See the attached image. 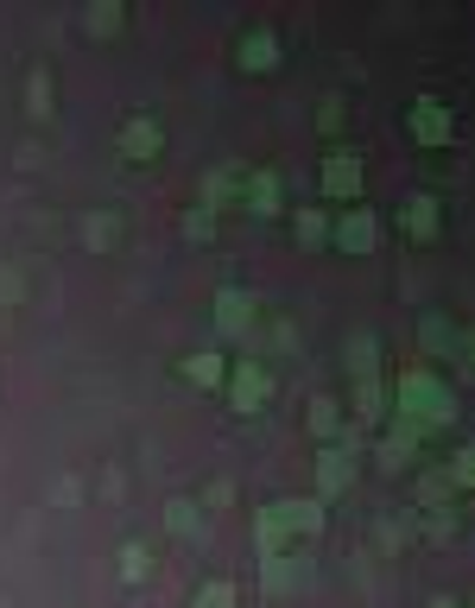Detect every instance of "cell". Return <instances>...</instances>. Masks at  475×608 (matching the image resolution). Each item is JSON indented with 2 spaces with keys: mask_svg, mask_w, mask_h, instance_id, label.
<instances>
[{
  "mask_svg": "<svg viewBox=\"0 0 475 608\" xmlns=\"http://www.w3.org/2000/svg\"><path fill=\"white\" fill-rule=\"evenodd\" d=\"M393 399H400L393 412H400V419H412V425L425 431V437H432V431H443L450 419H457V394H450V387L438 381V368H405L400 387H393Z\"/></svg>",
  "mask_w": 475,
  "mask_h": 608,
  "instance_id": "1",
  "label": "cell"
},
{
  "mask_svg": "<svg viewBox=\"0 0 475 608\" xmlns=\"http://www.w3.org/2000/svg\"><path fill=\"white\" fill-rule=\"evenodd\" d=\"M292 533H304V538L324 533V501H273L266 513H254V545H260V558H279Z\"/></svg>",
  "mask_w": 475,
  "mask_h": 608,
  "instance_id": "2",
  "label": "cell"
},
{
  "mask_svg": "<svg viewBox=\"0 0 475 608\" xmlns=\"http://www.w3.org/2000/svg\"><path fill=\"white\" fill-rule=\"evenodd\" d=\"M273 394H279V381H273V368H266L260 356L228 361V406H235V412H248V419H254Z\"/></svg>",
  "mask_w": 475,
  "mask_h": 608,
  "instance_id": "3",
  "label": "cell"
},
{
  "mask_svg": "<svg viewBox=\"0 0 475 608\" xmlns=\"http://www.w3.org/2000/svg\"><path fill=\"white\" fill-rule=\"evenodd\" d=\"M362 152L355 146H329L324 152V197L329 203H355L362 197Z\"/></svg>",
  "mask_w": 475,
  "mask_h": 608,
  "instance_id": "4",
  "label": "cell"
},
{
  "mask_svg": "<svg viewBox=\"0 0 475 608\" xmlns=\"http://www.w3.org/2000/svg\"><path fill=\"white\" fill-rule=\"evenodd\" d=\"M114 152H121L127 165H152V159L165 152V127H159L152 114H127L121 134H114Z\"/></svg>",
  "mask_w": 475,
  "mask_h": 608,
  "instance_id": "5",
  "label": "cell"
},
{
  "mask_svg": "<svg viewBox=\"0 0 475 608\" xmlns=\"http://www.w3.org/2000/svg\"><path fill=\"white\" fill-rule=\"evenodd\" d=\"M405 134L418 146H450L457 140V114H450L438 96H418V102L405 108Z\"/></svg>",
  "mask_w": 475,
  "mask_h": 608,
  "instance_id": "6",
  "label": "cell"
},
{
  "mask_svg": "<svg viewBox=\"0 0 475 608\" xmlns=\"http://www.w3.org/2000/svg\"><path fill=\"white\" fill-rule=\"evenodd\" d=\"M329 241H336L342 253H374L380 248V215L362 210V203H349V210L329 222Z\"/></svg>",
  "mask_w": 475,
  "mask_h": 608,
  "instance_id": "7",
  "label": "cell"
},
{
  "mask_svg": "<svg viewBox=\"0 0 475 608\" xmlns=\"http://www.w3.org/2000/svg\"><path fill=\"white\" fill-rule=\"evenodd\" d=\"M216 330H222V336H248V343H254V330H260V305H254V291L222 286V291H216Z\"/></svg>",
  "mask_w": 475,
  "mask_h": 608,
  "instance_id": "8",
  "label": "cell"
},
{
  "mask_svg": "<svg viewBox=\"0 0 475 608\" xmlns=\"http://www.w3.org/2000/svg\"><path fill=\"white\" fill-rule=\"evenodd\" d=\"M241 210L248 215H279L286 210V184H279L273 165H254V172L241 178Z\"/></svg>",
  "mask_w": 475,
  "mask_h": 608,
  "instance_id": "9",
  "label": "cell"
},
{
  "mask_svg": "<svg viewBox=\"0 0 475 608\" xmlns=\"http://www.w3.org/2000/svg\"><path fill=\"white\" fill-rule=\"evenodd\" d=\"M241 178H248V165H216V172H203V184H197V203L203 210H228V203H241Z\"/></svg>",
  "mask_w": 475,
  "mask_h": 608,
  "instance_id": "10",
  "label": "cell"
},
{
  "mask_svg": "<svg viewBox=\"0 0 475 608\" xmlns=\"http://www.w3.org/2000/svg\"><path fill=\"white\" fill-rule=\"evenodd\" d=\"M355 450H362V444H324V450H317V488H324V495H342V488L355 482Z\"/></svg>",
  "mask_w": 475,
  "mask_h": 608,
  "instance_id": "11",
  "label": "cell"
},
{
  "mask_svg": "<svg viewBox=\"0 0 475 608\" xmlns=\"http://www.w3.org/2000/svg\"><path fill=\"white\" fill-rule=\"evenodd\" d=\"M235 64L254 71V76H273V71H279V38L266 33V26L241 33V38H235Z\"/></svg>",
  "mask_w": 475,
  "mask_h": 608,
  "instance_id": "12",
  "label": "cell"
},
{
  "mask_svg": "<svg viewBox=\"0 0 475 608\" xmlns=\"http://www.w3.org/2000/svg\"><path fill=\"white\" fill-rule=\"evenodd\" d=\"M400 228L412 235V241H438V228H443V210H438V197L432 190H418V197H405L400 203Z\"/></svg>",
  "mask_w": 475,
  "mask_h": 608,
  "instance_id": "13",
  "label": "cell"
},
{
  "mask_svg": "<svg viewBox=\"0 0 475 608\" xmlns=\"http://www.w3.org/2000/svg\"><path fill=\"white\" fill-rule=\"evenodd\" d=\"M457 343H463V330L443 318V311H425V323H418V349L432 361H457Z\"/></svg>",
  "mask_w": 475,
  "mask_h": 608,
  "instance_id": "14",
  "label": "cell"
},
{
  "mask_svg": "<svg viewBox=\"0 0 475 608\" xmlns=\"http://www.w3.org/2000/svg\"><path fill=\"white\" fill-rule=\"evenodd\" d=\"M178 374L190 381V387H228V356H216V349H190V356L178 361Z\"/></svg>",
  "mask_w": 475,
  "mask_h": 608,
  "instance_id": "15",
  "label": "cell"
},
{
  "mask_svg": "<svg viewBox=\"0 0 475 608\" xmlns=\"http://www.w3.org/2000/svg\"><path fill=\"white\" fill-rule=\"evenodd\" d=\"M342 361H349V381H374V374H380V343L362 330V336L342 343Z\"/></svg>",
  "mask_w": 475,
  "mask_h": 608,
  "instance_id": "16",
  "label": "cell"
},
{
  "mask_svg": "<svg viewBox=\"0 0 475 608\" xmlns=\"http://www.w3.org/2000/svg\"><path fill=\"white\" fill-rule=\"evenodd\" d=\"M83 248H96V253L121 248V215H114V210H89V215H83Z\"/></svg>",
  "mask_w": 475,
  "mask_h": 608,
  "instance_id": "17",
  "label": "cell"
},
{
  "mask_svg": "<svg viewBox=\"0 0 475 608\" xmlns=\"http://www.w3.org/2000/svg\"><path fill=\"white\" fill-rule=\"evenodd\" d=\"M304 425H311V437H324V444H342V406L336 399H311V412H304Z\"/></svg>",
  "mask_w": 475,
  "mask_h": 608,
  "instance_id": "18",
  "label": "cell"
},
{
  "mask_svg": "<svg viewBox=\"0 0 475 608\" xmlns=\"http://www.w3.org/2000/svg\"><path fill=\"white\" fill-rule=\"evenodd\" d=\"M121 26H127L121 0H96V7H83V33H89V38H114Z\"/></svg>",
  "mask_w": 475,
  "mask_h": 608,
  "instance_id": "19",
  "label": "cell"
},
{
  "mask_svg": "<svg viewBox=\"0 0 475 608\" xmlns=\"http://www.w3.org/2000/svg\"><path fill=\"white\" fill-rule=\"evenodd\" d=\"M292 235L304 241V248H324V241H329V210H317V203L292 210Z\"/></svg>",
  "mask_w": 475,
  "mask_h": 608,
  "instance_id": "20",
  "label": "cell"
},
{
  "mask_svg": "<svg viewBox=\"0 0 475 608\" xmlns=\"http://www.w3.org/2000/svg\"><path fill=\"white\" fill-rule=\"evenodd\" d=\"M355 419L362 425H387V387L380 381H355Z\"/></svg>",
  "mask_w": 475,
  "mask_h": 608,
  "instance_id": "21",
  "label": "cell"
},
{
  "mask_svg": "<svg viewBox=\"0 0 475 608\" xmlns=\"http://www.w3.org/2000/svg\"><path fill=\"white\" fill-rule=\"evenodd\" d=\"M190 608H241V590H235L228 576H203L197 596H190Z\"/></svg>",
  "mask_w": 475,
  "mask_h": 608,
  "instance_id": "22",
  "label": "cell"
},
{
  "mask_svg": "<svg viewBox=\"0 0 475 608\" xmlns=\"http://www.w3.org/2000/svg\"><path fill=\"white\" fill-rule=\"evenodd\" d=\"M450 495H457V488H450V475H443V463L418 475V507H425V513H438V507H450Z\"/></svg>",
  "mask_w": 475,
  "mask_h": 608,
  "instance_id": "23",
  "label": "cell"
},
{
  "mask_svg": "<svg viewBox=\"0 0 475 608\" xmlns=\"http://www.w3.org/2000/svg\"><path fill=\"white\" fill-rule=\"evenodd\" d=\"M51 102H58L51 71H33V76H26V114H33V121H51Z\"/></svg>",
  "mask_w": 475,
  "mask_h": 608,
  "instance_id": "24",
  "label": "cell"
},
{
  "mask_svg": "<svg viewBox=\"0 0 475 608\" xmlns=\"http://www.w3.org/2000/svg\"><path fill=\"white\" fill-rule=\"evenodd\" d=\"M165 526H172L178 538H197V526H203V507H197V501H184V495H178V501L165 507Z\"/></svg>",
  "mask_w": 475,
  "mask_h": 608,
  "instance_id": "25",
  "label": "cell"
},
{
  "mask_svg": "<svg viewBox=\"0 0 475 608\" xmlns=\"http://www.w3.org/2000/svg\"><path fill=\"white\" fill-rule=\"evenodd\" d=\"M121 576H127V583H147V576H152V551L140 545V538L121 545Z\"/></svg>",
  "mask_w": 475,
  "mask_h": 608,
  "instance_id": "26",
  "label": "cell"
},
{
  "mask_svg": "<svg viewBox=\"0 0 475 608\" xmlns=\"http://www.w3.org/2000/svg\"><path fill=\"white\" fill-rule=\"evenodd\" d=\"M260 576H266V590H273V596H286V590H292L304 571H298V558H286V551H279V558H266V571H260Z\"/></svg>",
  "mask_w": 475,
  "mask_h": 608,
  "instance_id": "27",
  "label": "cell"
},
{
  "mask_svg": "<svg viewBox=\"0 0 475 608\" xmlns=\"http://www.w3.org/2000/svg\"><path fill=\"white\" fill-rule=\"evenodd\" d=\"M210 235H216V210L197 203V210L184 215V241H210Z\"/></svg>",
  "mask_w": 475,
  "mask_h": 608,
  "instance_id": "28",
  "label": "cell"
},
{
  "mask_svg": "<svg viewBox=\"0 0 475 608\" xmlns=\"http://www.w3.org/2000/svg\"><path fill=\"white\" fill-rule=\"evenodd\" d=\"M26 298V273L20 266H0V305H20Z\"/></svg>",
  "mask_w": 475,
  "mask_h": 608,
  "instance_id": "29",
  "label": "cell"
},
{
  "mask_svg": "<svg viewBox=\"0 0 475 608\" xmlns=\"http://www.w3.org/2000/svg\"><path fill=\"white\" fill-rule=\"evenodd\" d=\"M266 343H273L279 356H286V349H292V343H298V330H292V323H286V318H273V323H266Z\"/></svg>",
  "mask_w": 475,
  "mask_h": 608,
  "instance_id": "30",
  "label": "cell"
},
{
  "mask_svg": "<svg viewBox=\"0 0 475 608\" xmlns=\"http://www.w3.org/2000/svg\"><path fill=\"white\" fill-rule=\"evenodd\" d=\"M228 501H235V482L216 475V482H210V495H203V507H228Z\"/></svg>",
  "mask_w": 475,
  "mask_h": 608,
  "instance_id": "31",
  "label": "cell"
},
{
  "mask_svg": "<svg viewBox=\"0 0 475 608\" xmlns=\"http://www.w3.org/2000/svg\"><path fill=\"white\" fill-rule=\"evenodd\" d=\"M317 121H324V134H336V127H342V96H329V102H324V114H317Z\"/></svg>",
  "mask_w": 475,
  "mask_h": 608,
  "instance_id": "32",
  "label": "cell"
},
{
  "mask_svg": "<svg viewBox=\"0 0 475 608\" xmlns=\"http://www.w3.org/2000/svg\"><path fill=\"white\" fill-rule=\"evenodd\" d=\"M457 356H463V368L475 374V330H463V343H457Z\"/></svg>",
  "mask_w": 475,
  "mask_h": 608,
  "instance_id": "33",
  "label": "cell"
}]
</instances>
